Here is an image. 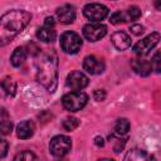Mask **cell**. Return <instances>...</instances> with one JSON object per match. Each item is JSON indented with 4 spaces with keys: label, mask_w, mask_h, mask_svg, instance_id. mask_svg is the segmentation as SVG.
Segmentation results:
<instances>
[{
    "label": "cell",
    "mask_w": 161,
    "mask_h": 161,
    "mask_svg": "<svg viewBox=\"0 0 161 161\" xmlns=\"http://www.w3.org/2000/svg\"><path fill=\"white\" fill-rule=\"evenodd\" d=\"M93 97H94L96 101L101 102V101H103L106 98V92L103 89H96L94 93H93Z\"/></svg>",
    "instance_id": "28"
},
{
    "label": "cell",
    "mask_w": 161,
    "mask_h": 161,
    "mask_svg": "<svg viewBox=\"0 0 161 161\" xmlns=\"http://www.w3.org/2000/svg\"><path fill=\"white\" fill-rule=\"evenodd\" d=\"M14 161H38V157L31 152V151H20L19 153L15 155Z\"/></svg>",
    "instance_id": "21"
},
{
    "label": "cell",
    "mask_w": 161,
    "mask_h": 161,
    "mask_svg": "<svg viewBox=\"0 0 161 161\" xmlns=\"http://www.w3.org/2000/svg\"><path fill=\"white\" fill-rule=\"evenodd\" d=\"M130 130V122L127 118H118L114 123V133L117 136H123Z\"/></svg>",
    "instance_id": "18"
},
{
    "label": "cell",
    "mask_w": 161,
    "mask_h": 161,
    "mask_svg": "<svg viewBox=\"0 0 161 161\" xmlns=\"http://www.w3.org/2000/svg\"><path fill=\"white\" fill-rule=\"evenodd\" d=\"M60 48L67 54H75L82 48V39L74 31H65L60 36Z\"/></svg>",
    "instance_id": "4"
},
{
    "label": "cell",
    "mask_w": 161,
    "mask_h": 161,
    "mask_svg": "<svg viewBox=\"0 0 161 161\" xmlns=\"http://www.w3.org/2000/svg\"><path fill=\"white\" fill-rule=\"evenodd\" d=\"M78 126H79V119L75 118V117H69V118H67V119L63 122V127H64L67 131H73V130H75Z\"/></svg>",
    "instance_id": "24"
},
{
    "label": "cell",
    "mask_w": 161,
    "mask_h": 161,
    "mask_svg": "<svg viewBox=\"0 0 161 161\" xmlns=\"http://www.w3.org/2000/svg\"><path fill=\"white\" fill-rule=\"evenodd\" d=\"M94 143H96L97 146H101V147H102V146L104 145V141H103V138H102L101 136H97V137L94 138Z\"/></svg>",
    "instance_id": "31"
},
{
    "label": "cell",
    "mask_w": 161,
    "mask_h": 161,
    "mask_svg": "<svg viewBox=\"0 0 161 161\" xmlns=\"http://www.w3.org/2000/svg\"><path fill=\"white\" fill-rule=\"evenodd\" d=\"M98 161H113L112 158H99Z\"/></svg>",
    "instance_id": "33"
},
{
    "label": "cell",
    "mask_w": 161,
    "mask_h": 161,
    "mask_svg": "<svg viewBox=\"0 0 161 161\" xmlns=\"http://www.w3.org/2000/svg\"><path fill=\"white\" fill-rule=\"evenodd\" d=\"M35 126L31 121H23L16 126V135L21 140H28L34 135Z\"/></svg>",
    "instance_id": "15"
},
{
    "label": "cell",
    "mask_w": 161,
    "mask_h": 161,
    "mask_svg": "<svg viewBox=\"0 0 161 161\" xmlns=\"http://www.w3.org/2000/svg\"><path fill=\"white\" fill-rule=\"evenodd\" d=\"M130 30H131V33L133 35H141L145 31V28L142 25H140V24H133V25L130 26Z\"/></svg>",
    "instance_id": "27"
},
{
    "label": "cell",
    "mask_w": 161,
    "mask_h": 161,
    "mask_svg": "<svg viewBox=\"0 0 161 161\" xmlns=\"http://www.w3.org/2000/svg\"><path fill=\"white\" fill-rule=\"evenodd\" d=\"M1 123H0V128H1V133L3 135H8L11 132V128H13V125L10 122V118L8 117V113L5 111V108L1 109V118H0Z\"/></svg>",
    "instance_id": "19"
},
{
    "label": "cell",
    "mask_w": 161,
    "mask_h": 161,
    "mask_svg": "<svg viewBox=\"0 0 161 161\" xmlns=\"http://www.w3.org/2000/svg\"><path fill=\"white\" fill-rule=\"evenodd\" d=\"M57 34H55V30L54 28H48V26H42L36 30V38L44 43H50L55 39Z\"/></svg>",
    "instance_id": "16"
},
{
    "label": "cell",
    "mask_w": 161,
    "mask_h": 161,
    "mask_svg": "<svg viewBox=\"0 0 161 161\" xmlns=\"http://www.w3.org/2000/svg\"><path fill=\"white\" fill-rule=\"evenodd\" d=\"M131 65H132L133 70H135L137 74L142 75V77H146V75H148V74L152 72L151 60L146 59L145 57H137V58L132 59Z\"/></svg>",
    "instance_id": "11"
},
{
    "label": "cell",
    "mask_w": 161,
    "mask_h": 161,
    "mask_svg": "<svg viewBox=\"0 0 161 161\" xmlns=\"http://www.w3.org/2000/svg\"><path fill=\"white\" fill-rule=\"evenodd\" d=\"M0 157L1 158H4L5 157V155H6V151H8V142L5 141V140H1L0 141Z\"/></svg>",
    "instance_id": "29"
},
{
    "label": "cell",
    "mask_w": 161,
    "mask_h": 161,
    "mask_svg": "<svg viewBox=\"0 0 161 161\" xmlns=\"http://www.w3.org/2000/svg\"><path fill=\"white\" fill-rule=\"evenodd\" d=\"M36 80L50 93H53L58 84V55L50 50L44 53L36 63Z\"/></svg>",
    "instance_id": "2"
},
{
    "label": "cell",
    "mask_w": 161,
    "mask_h": 161,
    "mask_svg": "<svg viewBox=\"0 0 161 161\" xmlns=\"http://www.w3.org/2000/svg\"><path fill=\"white\" fill-rule=\"evenodd\" d=\"M123 161H156V158L145 150L132 148L126 153Z\"/></svg>",
    "instance_id": "13"
},
{
    "label": "cell",
    "mask_w": 161,
    "mask_h": 161,
    "mask_svg": "<svg viewBox=\"0 0 161 161\" xmlns=\"http://www.w3.org/2000/svg\"><path fill=\"white\" fill-rule=\"evenodd\" d=\"M57 18L63 24H70L75 19V9L73 5L65 4L57 9Z\"/></svg>",
    "instance_id": "12"
},
{
    "label": "cell",
    "mask_w": 161,
    "mask_h": 161,
    "mask_svg": "<svg viewBox=\"0 0 161 161\" xmlns=\"http://www.w3.org/2000/svg\"><path fill=\"white\" fill-rule=\"evenodd\" d=\"M1 87L4 89V92L8 94V96H14L16 93V83L13 78L10 77H6L3 82H1Z\"/></svg>",
    "instance_id": "20"
},
{
    "label": "cell",
    "mask_w": 161,
    "mask_h": 161,
    "mask_svg": "<svg viewBox=\"0 0 161 161\" xmlns=\"http://www.w3.org/2000/svg\"><path fill=\"white\" fill-rule=\"evenodd\" d=\"M141 16V10L137 6H131L127 9V19L128 20H137Z\"/></svg>",
    "instance_id": "25"
},
{
    "label": "cell",
    "mask_w": 161,
    "mask_h": 161,
    "mask_svg": "<svg viewBox=\"0 0 161 161\" xmlns=\"http://www.w3.org/2000/svg\"><path fill=\"white\" fill-rule=\"evenodd\" d=\"M151 65H152V70H155L156 73H161V50L153 54L151 59Z\"/></svg>",
    "instance_id": "22"
},
{
    "label": "cell",
    "mask_w": 161,
    "mask_h": 161,
    "mask_svg": "<svg viewBox=\"0 0 161 161\" xmlns=\"http://www.w3.org/2000/svg\"><path fill=\"white\" fill-rule=\"evenodd\" d=\"M128 19H127V15L125 14V13H122V11H116V13H113L112 15H111V18H109V21L112 23V24H121V23H125V21H127Z\"/></svg>",
    "instance_id": "23"
},
{
    "label": "cell",
    "mask_w": 161,
    "mask_h": 161,
    "mask_svg": "<svg viewBox=\"0 0 161 161\" xmlns=\"http://www.w3.org/2000/svg\"><path fill=\"white\" fill-rule=\"evenodd\" d=\"M31 20V14L25 10L14 9L5 13L0 19V44L5 45L13 40Z\"/></svg>",
    "instance_id": "1"
},
{
    "label": "cell",
    "mask_w": 161,
    "mask_h": 161,
    "mask_svg": "<svg viewBox=\"0 0 161 161\" xmlns=\"http://www.w3.org/2000/svg\"><path fill=\"white\" fill-rule=\"evenodd\" d=\"M54 25H55V20H54V18H52V16L45 18V20H44V26L54 28Z\"/></svg>",
    "instance_id": "30"
},
{
    "label": "cell",
    "mask_w": 161,
    "mask_h": 161,
    "mask_svg": "<svg viewBox=\"0 0 161 161\" xmlns=\"http://www.w3.org/2000/svg\"><path fill=\"white\" fill-rule=\"evenodd\" d=\"M25 59H26V49L24 47H19L13 52L10 62L14 67H20L25 62Z\"/></svg>",
    "instance_id": "17"
},
{
    "label": "cell",
    "mask_w": 161,
    "mask_h": 161,
    "mask_svg": "<svg viewBox=\"0 0 161 161\" xmlns=\"http://www.w3.org/2000/svg\"><path fill=\"white\" fill-rule=\"evenodd\" d=\"M111 42L118 50H125L131 45V38L125 31H116L111 35Z\"/></svg>",
    "instance_id": "14"
},
{
    "label": "cell",
    "mask_w": 161,
    "mask_h": 161,
    "mask_svg": "<svg viewBox=\"0 0 161 161\" xmlns=\"http://www.w3.org/2000/svg\"><path fill=\"white\" fill-rule=\"evenodd\" d=\"M83 68L91 74H101L104 70V63L94 55H87L83 60Z\"/></svg>",
    "instance_id": "10"
},
{
    "label": "cell",
    "mask_w": 161,
    "mask_h": 161,
    "mask_svg": "<svg viewBox=\"0 0 161 161\" xmlns=\"http://www.w3.org/2000/svg\"><path fill=\"white\" fill-rule=\"evenodd\" d=\"M65 84L72 91L78 92V91H82L83 88H86L88 86V78L84 73H82L79 70H73L68 74Z\"/></svg>",
    "instance_id": "9"
},
{
    "label": "cell",
    "mask_w": 161,
    "mask_h": 161,
    "mask_svg": "<svg viewBox=\"0 0 161 161\" xmlns=\"http://www.w3.org/2000/svg\"><path fill=\"white\" fill-rule=\"evenodd\" d=\"M155 8L156 9H158V10H161V0H157V1H155Z\"/></svg>",
    "instance_id": "32"
},
{
    "label": "cell",
    "mask_w": 161,
    "mask_h": 161,
    "mask_svg": "<svg viewBox=\"0 0 161 161\" xmlns=\"http://www.w3.org/2000/svg\"><path fill=\"white\" fill-rule=\"evenodd\" d=\"M109 138L111 140H113L112 142H113V150H114V152H119L123 147H125V143H126V140L125 138H116L113 135L112 136H109Z\"/></svg>",
    "instance_id": "26"
},
{
    "label": "cell",
    "mask_w": 161,
    "mask_h": 161,
    "mask_svg": "<svg viewBox=\"0 0 161 161\" xmlns=\"http://www.w3.org/2000/svg\"><path fill=\"white\" fill-rule=\"evenodd\" d=\"M88 101V96L84 92H70L63 96L62 98V103L64 106V108L69 112H77L80 111Z\"/></svg>",
    "instance_id": "3"
},
{
    "label": "cell",
    "mask_w": 161,
    "mask_h": 161,
    "mask_svg": "<svg viewBox=\"0 0 161 161\" xmlns=\"http://www.w3.org/2000/svg\"><path fill=\"white\" fill-rule=\"evenodd\" d=\"M107 34V28L102 23H88L83 26V35L89 42H98Z\"/></svg>",
    "instance_id": "8"
},
{
    "label": "cell",
    "mask_w": 161,
    "mask_h": 161,
    "mask_svg": "<svg viewBox=\"0 0 161 161\" xmlns=\"http://www.w3.org/2000/svg\"><path fill=\"white\" fill-rule=\"evenodd\" d=\"M160 38H161V35L157 31L148 34L147 36H145L143 39H141L140 42H137L135 44L133 53L137 57H145L151 49H153L157 45V43L160 42Z\"/></svg>",
    "instance_id": "6"
},
{
    "label": "cell",
    "mask_w": 161,
    "mask_h": 161,
    "mask_svg": "<svg viewBox=\"0 0 161 161\" xmlns=\"http://www.w3.org/2000/svg\"><path fill=\"white\" fill-rule=\"evenodd\" d=\"M83 14L92 23H101V20H103L108 15V8L104 6L103 4L91 3L84 6Z\"/></svg>",
    "instance_id": "7"
},
{
    "label": "cell",
    "mask_w": 161,
    "mask_h": 161,
    "mask_svg": "<svg viewBox=\"0 0 161 161\" xmlns=\"http://www.w3.org/2000/svg\"><path fill=\"white\" fill-rule=\"evenodd\" d=\"M70 147H72V141L68 136L64 135H58L53 137L49 143V151L55 157H63L70 151Z\"/></svg>",
    "instance_id": "5"
}]
</instances>
